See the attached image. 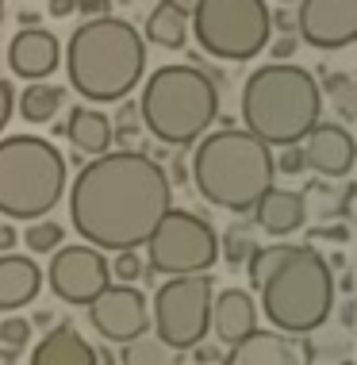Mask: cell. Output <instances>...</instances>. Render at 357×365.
<instances>
[{
  "mask_svg": "<svg viewBox=\"0 0 357 365\" xmlns=\"http://www.w3.org/2000/svg\"><path fill=\"white\" fill-rule=\"evenodd\" d=\"M215 339L223 342V346H238L242 339H250L257 331V304L254 296L246 289H215V300H212V327Z\"/></svg>",
  "mask_w": 357,
  "mask_h": 365,
  "instance_id": "16",
  "label": "cell"
},
{
  "mask_svg": "<svg viewBox=\"0 0 357 365\" xmlns=\"http://www.w3.org/2000/svg\"><path fill=\"white\" fill-rule=\"evenodd\" d=\"M62 104H66V88L54 81H31L19 93V115L27 123H51Z\"/></svg>",
  "mask_w": 357,
  "mask_h": 365,
  "instance_id": "22",
  "label": "cell"
},
{
  "mask_svg": "<svg viewBox=\"0 0 357 365\" xmlns=\"http://www.w3.org/2000/svg\"><path fill=\"white\" fill-rule=\"evenodd\" d=\"M265 51L273 54V62H289V58L300 51V38L296 35H281V38H269V46Z\"/></svg>",
  "mask_w": 357,
  "mask_h": 365,
  "instance_id": "32",
  "label": "cell"
},
{
  "mask_svg": "<svg viewBox=\"0 0 357 365\" xmlns=\"http://www.w3.org/2000/svg\"><path fill=\"white\" fill-rule=\"evenodd\" d=\"M188 19L204 54L219 62H250L273 38L265 0H196Z\"/></svg>",
  "mask_w": 357,
  "mask_h": 365,
  "instance_id": "8",
  "label": "cell"
},
{
  "mask_svg": "<svg viewBox=\"0 0 357 365\" xmlns=\"http://www.w3.org/2000/svg\"><path fill=\"white\" fill-rule=\"evenodd\" d=\"M353 327V300H346L342 304V331H350Z\"/></svg>",
  "mask_w": 357,
  "mask_h": 365,
  "instance_id": "43",
  "label": "cell"
},
{
  "mask_svg": "<svg viewBox=\"0 0 357 365\" xmlns=\"http://www.w3.org/2000/svg\"><path fill=\"white\" fill-rule=\"evenodd\" d=\"M281 4H296V0H281Z\"/></svg>",
  "mask_w": 357,
  "mask_h": 365,
  "instance_id": "45",
  "label": "cell"
},
{
  "mask_svg": "<svg viewBox=\"0 0 357 365\" xmlns=\"http://www.w3.org/2000/svg\"><path fill=\"white\" fill-rule=\"evenodd\" d=\"M66 192V154L43 135L0 139V215L4 220H46Z\"/></svg>",
  "mask_w": 357,
  "mask_h": 365,
  "instance_id": "7",
  "label": "cell"
},
{
  "mask_svg": "<svg viewBox=\"0 0 357 365\" xmlns=\"http://www.w3.org/2000/svg\"><path fill=\"white\" fill-rule=\"evenodd\" d=\"M315 235V239H331V242H346V239H350V231H346V227L342 223H331V227H319V231H311Z\"/></svg>",
  "mask_w": 357,
  "mask_h": 365,
  "instance_id": "37",
  "label": "cell"
},
{
  "mask_svg": "<svg viewBox=\"0 0 357 365\" xmlns=\"http://www.w3.org/2000/svg\"><path fill=\"white\" fill-rule=\"evenodd\" d=\"M27 323H31V327H46V331H51L54 315H51V312H35V315H31V319H27Z\"/></svg>",
  "mask_w": 357,
  "mask_h": 365,
  "instance_id": "42",
  "label": "cell"
},
{
  "mask_svg": "<svg viewBox=\"0 0 357 365\" xmlns=\"http://www.w3.org/2000/svg\"><path fill=\"white\" fill-rule=\"evenodd\" d=\"M273 165H276V173H307V162H304V150L300 146H284L281 158H273Z\"/></svg>",
  "mask_w": 357,
  "mask_h": 365,
  "instance_id": "31",
  "label": "cell"
},
{
  "mask_svg": "<svg viewBox=\"0 0 357 365\" xmlns=\"http://www.w3.org/2000/svg\"><path fill=\"white\" fill-rule=\"evenodd\" d=\"M188 177H192L196 192L207 204L234 212V215H246L273 189L276 165H273V150L262 139L234 127V120H223L219 131H207L192 146Z\"/></svg>",
  "mask_w": 357,
  "mask_h": 365,
  "instance_id": "3",
  "label": "cell"
},
{
  "mask_svg": "<svg viewBox=\"0 0 357 365\" xmlns=\"http://www.w3.org/2000/svg\"><path fill=\"white\" fill-rule=\"evenodd\" d=\"M73 12H81V16H108L112 12V0H73Z\"/></svg>",
  "mask_w": 357,
  "mask_h": 365,
  "instance_id": "34",
  "label": "cell"
},
{
  "mask_svg": "<svg viewBox=\"0 0 357 365\" xmlns=\"http://www.w3.org/2000/svg\"><path fill=\"white\" fill-rule=\"evenodd\" d=\"M289 246L292 242H269V246H257V250L250 254V262H246V277H250V289L254 292H262V284L269 281V273L284 262Z\"/></svg>",
  "mask_w": 357,
  "mask_h": 365,
  "instance_id": "25",
  "label": "cell"
},
{
  "mask_svg": "<svg viewBox=\"0 0 357 365\" xmlns=\"http://www.w3.org/2000/svg\"><path fill=\"white\" fill-rule=\"evenodd\" d=\"M269 27H276V31H284V35H296V16L289 8H276V12H269Z\"/></svg>",
  "mask_w": 357,
  "mask_h": 365,
  "instance_id": "35",
  "label": "cell"
},
{
  "mask_svg": "<svg viewBox=\"0 0 357 365\" xmlns=\"http://www.w3.org/2000/svg\"><path fill=\"white\" fill-rule=\"evenodd\" d=\"M27 342H31V323H27L24 315H8V319H0V346L19 354Z\"/></svg>",
  "mask_w": 357,
  "mask_h": 365,
  "instance_id": "29",
  "label": "cell"
},
{
  "mask_svg": "<svg viewBox=\"0 0 357 365\" xmlns=\"http://www.w3.org/2000/svg\"><path fill=\"white\" fill-rule=\"evenodd\" d=\"M254 223L262 227L265 235H273V239H289L292 231H300L307 223V200L304 192H292V189H273L262 196V200L254 204Z\"/></svg>",
  "mask_w": 357,
  "mask_h": 365,
  "instance_id": "17",
  "label": "cell"
},
{
  "mask_svg": "<svg viewBox=\"0 0 357 365\" xmlns=\"http://www.w3.org/2000/svg\"><path fill=\"white\" fill-rule=\"evenodd\" d=\"M62 62V43L46 31V27H19L8 43V70L27 81H43L51 77Z\"/></svg>",
  "mask_w": 357,
  "mask_h": 365,
  "instance_id": "15",
  "label": "cell"
},
{
  "mask_svg": "<svg viewBox=\"0 0 357 365\" xmlns=\"http://www.w3.org/2000/svg\"><path fill=\"white\" fill-rule=\"evenodd\" d=\"M173 208L165 165L146 150L119 146L88 158L69 185V223L93 250H138Z\"/></svg>",
  "mask_w": 357,
  "mask_h": 365,
  "instance_id": "1",
  "label": "cell"
},
{
  "mask_svg": "<svg viewBox=\"0 0 357 365\" xmlns=\"http://www.w3.org/2000/svg\"><path fill=\"white\" fill-rule=\"evenodd\" d=\"M69 12H73V0H51V16L54 19H66Z\"/></svg>",
  "mask_w": 357,
  "mask_h": 365,
  "instance_id": "39",
  "label": "cell"
},
{
  "mask_svg": "<svg viewBox=\"0 0 357 365\" xmlns=\"http://www.w3.org/2000/svg\"><path fill=\"white\" fill-rule=\"evenodd\" d=\"M326 96L334 101L342 120H353L357 115V88H353V77L350 73H331L326 77Z\"/></svg>",
  "mask_w": 357,
  "mask_h": 365,
  "instance_id": "28",
  "label": "cell"
},
{
  "mask_svg": "<svg viewBox=\"0 0 357 365\" xmlns=\"http://www.w3.org/2000/svg\"><path fill=\"white\" fill-rule=\"evenodd\" d=\"M66 73L88 104L127 101L146 73V38L123 16L85 19L66 43Z\"/></svg>",
  "mask_w": 357,
  "mask_h": 365,
  "instance_id": "2",
  "label": "cell"
},
{
  "mask_svg": "<svg viewBox=\"0 0 357 365\" xmlns=\"http://www.w3.org/2000/svg\"><path fill=\"white\" fill-rule=\"evenodd\" d=\"M254 250H257V242H254V231L246 223H231V227H227V235L219 239V254H223V262L231 265V269H238V265L250 262Z\"/></svg>",
  "mask_w": 357,
  "mask_h": 365,
  "instance_id": "26",
  "label": "cell"
},
{
  "mask_svg": "<svg viewBox=\"0 0 357 365\" xmlns=\"http://www.w3.org/2000/svg\"><path fill=\"white\" fill-rule=\"evenodd\" d=\"M157 4H165V8H173V12H181V16H188L196 8V0H157Z\"/></svg>",
  "mask_w": 357,
  "mask_h": 365,
  "instance_id": "40",
  "label": "cell"
},
{
  "mask_svg": "<svg viewBox=\"0 0 357 365\" xmlns=\"http://www.w3.org/2000/svg\"><path fill=\"white\" fill-rule=\"evenodd\" d=\"M38 19H43V12H35V8H27V12H19V24H24V27H43Z\"/></svg>",
  "mask_w": 357,
  "mask_h": 365,
  "instance_id": "41",
  "label": "cell"
},
{
  "mask_svg": "<svg viewBox=\"0 0 357 365\" xmlns=\"http://www.w3.org/2000/svg\"><path fill=\"white\" fill-rule=\"evenodd\" d=\"M143 246H146V269L162 273V277H200V273H212V265L219 262L215 227L204 215L185 208L165 212Z\"/></svg>",
  "mask_w": 357,
  "mask_h": 365,
  "instance_id": "9",
  "label": "cell"
},
{
  "mask_svg": "<svg viewBox=\"0 0 357 365\" xmlns=\"http://www.w3.org/2000/svg\"><path fill=\"white\" fill-rule=\"evenodd\" d=\"M334 269L315 246L292 242L284 262L269 273V281L262 284L257 300H262L265 319L273 323L276 334H311L326 327L334 312Z\"/></svg>",
  "mask_w": 357,
  "mask_h": 365,
  "instance_id": "6",
  "label": "cell"
},
{
  "mask_svg": "<svg viewBox=\"0 0 357 365\" xmlns=\"http://www.w3.org/2000/svg\"><path fill=\"white\" fill-rule=\"evenodd\" d=\"M43 289V269L31 254H0V312H19Z\"/></svg>",
  "mask_w": 357,
  "mask_h": 365,
  "instance_id": "19",
  "label": "cell"
},
{
  "mask_svg": "<svg viewBox=\"0 0 357 365\" xmlns=\"http://www.w3.org/2000/svg\"><path fill=\"white\" fill-rule=\"evenodd\" d=\"M24 239H27V250H31V254H51V250L62 246L66 231H62V223H54V220H35L24 231Z\"/></svg>",
  "mask_w": 357,
  "mask_h": 365,
  "instance_id": "27",
  "label": "cell"
},
{
  "mask_svg": "<svg viewBox=\"0 0 357 365\" xmlns=\"http://www.w3.org/2000/svg\"><path fill=\"white\" fill-rule=\"evenodd\" d=\"M4 16H8V12H4V0H0V31H4Z\"/></svg>",
  "mask_w": 357,
  "mask_h": 365,
  "instance_id": "44",
  "label": "cell"
},
{
  "mask_svg": "<svg viewBox=\"0 0 357 365\" xmlns=\"http://www.w3.org/2000/svg\"><path fill=\"white\" fill-rule=\"evenodd\" d=\"M31 365H100V361H96V350L88 346L81 331H73L69 323H58L38 339V346L31 350Z\"/></svg>",
  "mask_w": 357,
  "mask_h": 365,
  "instance_id": "20",
  "label": "cell"
},
{
  "mask_svg": "<svg viewBox=\"0 0 357 365\" xmlns=\"http://www.w3.org/2000/svg\"><path fill=\"white\" fill-rule=\"evenodd\" d=\"M143 38L154 46H165V51H181L188 43V16L173 12V8L157 4L150 16H146V27H143Z\"/></svg>",
  "mask_w": 357,
  "mask_h": 365,
  "instance_id": "23",
  "label": "cell"
},
{
  "mask_svg": "<svg viewBox=\"0 0 357 365\" xmlns=\"http://www.w3.org/2000/svg\"><path fill=\"white\" fill-rule=\"evenodd\" d=\"M296 38L315 51H346L357 38V0H300Z\"/></svg>",
  "mask_w": 357,
  "mask_h": 365,
  "instance_id": "13",
  "label": "cell"
},
{
  "mask_svg": "<svg viewBox=\"0 0 357 365\" xmlns=\"http://www.w3.org/2000/svg\"><path fill=\"white\" fill-rule=\"evenodd\" d=\"M181 361L185 354L165 346L154 331H143L138 339L123 342V350H119V365H181Z\"/></svg>",
  "mask_w": 357,
  "mask_h": 365,
  "instance_id": "24",
  "label": "cell"
},
{
  "mask_svg": "<svg viewBox=\"0 0 357 365\" xmlns=\"http://www.w3.org/2000/svg\"><path fill=\"white\" fill-rule=\"evenodd\" d=\"M223 365H304V358L296 339L257 327L250 339H242L238 346L223 354Z\"/></svg>",
  "mask_w": 357,
  "mask_h": 365,
  "instance_id": "18",
  "label": "cell"
},
{
  "mask_svg": "<svg viewBox=\"0 0 357 365\" xmlns=\"http://www.w3.org/2000/svg\"><path fill=\"white\" fill-rule=\"evenodd\" d=\"M242 131L265 146H300L323 115V88L296 62H269L242 81Z\"/></svg>",
  "mask_w": 357,
  "mask_h": 365,
  "instance_id": "4",
  "label": "cell"
},
{
  "mask_svg": "<svg viewBox=\"0 0 357 365\" xmlns=\"http://www.w3.org/2000/svg\"><path fill=\"white\" fill-rule=\"evenodd\" d=\"M16 242H19V231L12 223H0V254H12Z\"/></svg>",
  "mask_w": 357,
  "mask_h": 365,
  "instance_id": "38",
  "label": "cell"
},
{
  "mask_svg": "<svg viewBox=\"0 0 357 365\" xmlns=\"http://www.w3.org/2000/svg\"><path fill=\"white\" fill-rule=\"evenodd\" d=\"M212 300H215V281L200 277H165L154 292V334L173 350H192L204 342L212 327Z\"/></svg>",
  "mask_w": 357,
  "mask_h": 365,
  "instance_id": "10",
  "label": "cell"
},
{
  "mask_svg": "<svg viewBox=\"0 0 357 365\" xmlns=\"http://www.w3.org/2000/svg\"><path fill=\"white\" fill-rule=\"evenodd\" d=\"M196 354L192 358L200 361V365H215V361H223V350L219 346H212V342H200V346H192Z\"/></svg>",
  "mask_w": 357,
  "mask_h": 365,
  "instance_id": "36",
  "label": "cell"
},
{
  "mask_svg": "<svg viewBox=\"0 0 357 365\" xmlns=\"http://www.w3.org/2000/svg\"><path fill=\"white\" fill-rule=\"evenodd\" d=\"M88 323L108 342H131L150 327V304L135 284H108V289L88 304Z\"/></svg>",
  "mask_w": 357,
  "mask_h": 365,
  "instance_id": "12",
  "label": "cell"
},
{
  "mask_svg": "<svg viewBox=\"0 0 357 365\" xmlns=\"http://www.w3.org/2000/svg\"><path fill=\"white\" fill-rule=\"evenodd\" d=\"M112 120H108V112H100V108H69V120L62 123L66 139L73 143L77 158L88 154V158H100L112 150Z\"/></svg>",
  "mask_w": 357,
  "mask_h": 365,
  "instance_id": "21",
  "label": "cell"
},
{
  "mask_svg": "<svg viewBox=\"0 0 357 365\" xmlns=\"http://www.w3.org/2000/svg\"><path fill=\"white\" fill-rule=\"evenodd\" d=\"M300 150H304L307 170L319 173L323 181H342V177H350L353 158H357L353 135L346 123H315L311 131H307V139L300 143Z\"/></svg>",
  "mask_w": 357,
  "mask_h": 365,
  "instance_id": "14",
  "label": "cell"
},
{
  "mask_svg": "<svg viewBox=\"0 0 357 365\" xmlns=\"http://www.w3.org/2000/svg\"><path fill=\"white\" fill-rule=\"evenodd\" d=\"M46 281H51V292L58 296V300L88 308V304L112 284V273H108V258L100 250L77 242V246H58L54 250Z\"/></svg>",
  "mask_w": 357,
  "mask_h": 365,
  "instance_id": "11",
  "label": "cell"
},
{
  "mask_svg": "<svg viewBox=\"0 0 357 365\" xmlns=\"http://www.w3.org/2000/svg\"><path fill=\"white\" fill-rule=\"evenodd\" d=\"M138 127L162 146H196L219 120V85L196 66H157L143 81Z\"/></svg>",
  "mask_w": 357,
  "mask_h": 365,
  "instance_id": "5",
  "label": "cell"
},
{
  "mask_svg": "<svg viewBox=\"0 0 357 365\" xmlns=\"http://www.w3.org/2000/svg\"><path fill=\"white\" fill-rule=\"evenodd\" d=\"M12 112H16V88L0 77V135H4L8 123H12Z\"/></svg>",
  "mask_w": 357,
  "mask_h": 365,
  "instance_id": "33",
  "label": "cell"
},
{
  "mask_svg": "<svg viewBox=\"0 0 357 365\" xmlns=\"http://www.w3.org/2000/svg\"><path fill=\"white\" fill-rule=\"evenodd\" d=\"M108 273L119 277V284H135L146 273V265H143V258H138L135 250H119L115 262H108Z\"/></svg>",
  "mask_w": 357,
  "mask_h": 365,
  "instance_id": "30",
  "label": "cell"
}]
</instances>
